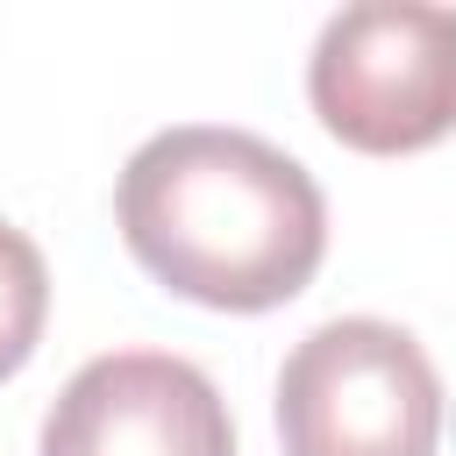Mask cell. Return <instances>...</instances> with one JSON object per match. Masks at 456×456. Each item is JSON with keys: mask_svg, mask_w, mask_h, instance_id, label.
<instances>
[{"mask_svg": "<svg viewBox=\"0 0 456 456\" xmlns=\"http://www.w3.org/2000/svg\"><path fill=\"white\" fill-rule=\"evenodd\" d=\"M306 100L349 150L399 157L456 128V7L356 0L328 14L306 57Z\"/></svg>", "mask_w": 456, "mask_h": 456, "instance_id": "3957f363", "label": "cell"}, {"mask_svg": "<svg viewBox=\"0 0 456 456\" xmlns=\"http://www.w3.org/2000/svg\"><path fill=\"white\" fill-rule=\"evenodd\" d=\"M278 442L285 456H435L442 378L399 321H321L278 370Z\"/></svg>", "mask_w": 456, "mask_h": 456, "instance_id": "7a4b0ae2", "label": "cell"}, {"mask_svg": "<svg viewBox=\"0 0 456 456\" xmlns=\"http://www.w3.org/2000/svg\"><path fill=\"white\" fill-rule=\"evenodd\" d=\"M128 256L178 299L264 314L306 292L328 249V200L299 157L249 128H157L114 185Z\"/></svg>", "mask_w": 456, "mask_h": 456, "instance_id": "6da1fadb", "label": "cell"}, {"mask_svg": "<svg viewBox=\"0 0 456 456\" xmlns=\"http://www.w3.org/2000/svg\"><path fill=\"white\" fill-rule=\"evenodd\" d=\"M43 456H235L214 378L171 349H107L43 413Z\"/></svg>", "mask_w": 456, "mask_h": 456, "instance_id": "277c9868", "label": "cell"}, {"mask_svg": "<svg viewBox=\"0 0 456 456\" xmlns=\"http://www.w3.org/2000/svg\"><path fill=\"white\" fill-rule=\"evenodd\" d=\"M43 314H50V271H43V249L0 221V378H14L36 342H43Z\"/></svg>", "mask_w": 456, "mask_h": 456, "instance_id": "5b68a950", "label": "cell"}]
</instances>
